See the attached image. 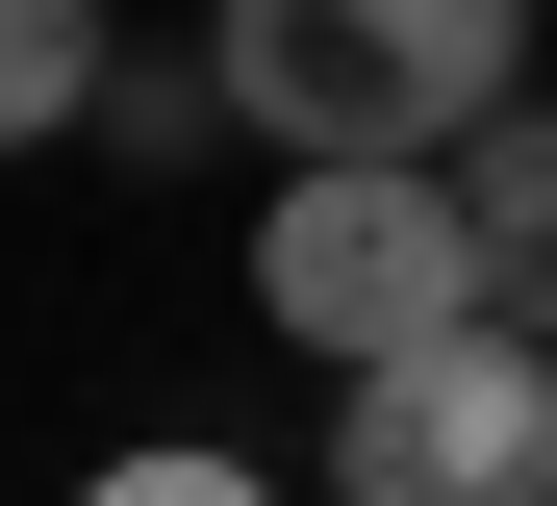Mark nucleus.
Returning a JSON list of instances; mask_svg holds the SVG:
<instances>
[{
  "mask_svg": "<svg viewBox=\"0 0 557 506\" xmlns=\"http://www.w3.org/2000/svg\"><path fill=\"white\" fill-rule=\"evenodd\" d=\"M76 127H102V152H203L228 101H203V51H102V101H76Z\"/></svg>",
  "mask_w": 557,
  "mask_h": 506,
  "instance_id": "obj_7",
  "label": "nucleus"
},
{
  "mask_svg": "<svg viewBox=\"0 0 557 506\" xmlns=\"http://www.w3.org/2000/svg\"><path fill=\"white\" fill-rule=\"evenodd\" d=\"M76 506H305V481H253L228 431H127V456H102V481H76Z\"/></svg>",
  "mask_w": 557,
  "mask_h": 506,
  "instance_id": "obj_6",
  "label": "nucleus"
},
{
  "mask_svg": "<svg viewBox=\"0 0 557 506\" xmlns=\"http://www.w3.org/2000/svg\"><path fill=\"white\" fill-rule=\"evenodd\" d=\"M76 26H127V0H76Z\"/></svg>",
  "mask_w": 557,
  "mask_h": 506,
  "instance_id": "obj_8",
  "label": "nucleus"
},
{
  "mask_svg": "<svg viewBox=\"0 0 557 506\" xmlns=\"http://www.w3.org/2000/svg\"><path fill=\"white\" fill-rule=\"evenodd\" d=\"M431 177H456V254H482V330L557 355V101H482Z\"/></svg>",
  "mask_w": 557,
  "mask_h": 506,
  "instance_id": "obj_4",
  "label": "nucleus"
},
{
  "mask_svg": "<svg viewBox=\"0 0 557 506\" xmlns=\"http://www.w3.org/2000/svg\"><path fill=\"white\" fill-rule=\"evenodd\" d=\"M203 101L278 127V177H431L532 101V0H203Z\"/></svg>",
  "mask_w": 557,
  "mask_h": 506,
  "instance_id": "obj_1",
  "label": "nucleus"
},
{
  "mask_svg": "<svg viewBox=\"0 0 557 506\" xmlns=\"http://www.w3.org/2000/svg\"><path fill=\"white\" fill-rule=\"evenodd\" d=\"M330 506H557V355L431 330L381 380H330Z\"/></svg>",
  "mask_w": 557,
  "mask_h": 506,
  "instance_id": "obj_3",
  "label": "nucleus"
},
{
  "mask_svg": "<svg viewBox=\"0 0 557 506\" xmlns=\"http://www.w3.org/2000/svg\"><path fill=\"white\" fill-rule=\"evenodd\" d=\"M76 101H102V26L76 0H0V152H76Z\"/></svg>",
  "mask_w": 557,
  "mask_h": 506,
  "instance_id": "obj_5",
  "label": "nucleus"
},
{
  "mask_svg": "<svg viewBox=\"0 0 557 506\" xmlns=\"http://www.w3.org/2000/svg\"><path fill=\"white\" fill-rule=\"evenodd\" d=\"M253 304H278V355H330V380H381V355H431V330H482L456 177H278V202H253Z\"/></svg>",
  "mask_w": 557,
  "mask_h": 506,
  "instance_id": "obj_2",
  "label": "nucleus"
}]
</instances>
